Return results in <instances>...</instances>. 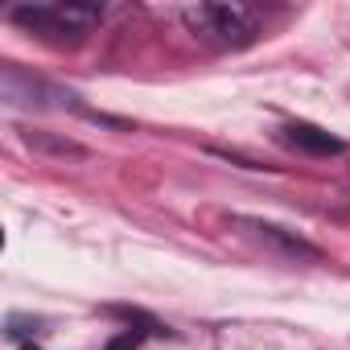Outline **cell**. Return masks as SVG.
I'll list each match as a JSON object with an SVG mask.
<instances>
[{"mask_svg": "<svg viewBox=\"0 0 350 350\" xmlns=\"http://www.w3.org/2000/svg\"><path fill=\"white\" fill-rule=\"evenodd\" d=\"M284 140L293 144V148H305V152H313V157H334V152H342V140L338 136H329L325 128H317V124H284Z\"/></svg>", "mask_w": 350, "mask_h": 350, "instance_id": "4", "label": "cell"}, {"mask_svg": "<svg viewBox=\"0 0 350 350\" xmlns=\"http://www.w3.org/2000/svg\"><path fill=\"white\" fill-rule=\"evenodd\" d=\"M140 346V329H124V334H116L111 338V346L107 350H136Z\"/></svg>", "mask_w": 350, "mask_h": 350, "instance_id": "5", "label": "cell"}, {"mask_svg": "<svg viewBox=\"0 0 350 350\" xmlns=\"http://www.w3.org/2000/svg\"><path fill=\"white\" fill-rule=\"evenodd\" d=\"M99 5H21L13 9V21L33 29L38 38H50V42H79L95 21H99Z\"/></svg>", "mask_w": 350, "mask_h": 350, "instance_id": "1", "label": "cell"}, {"mask_svg": "<svg viewBox=\"0 0 350 350\" xmlns=\"http://www.w3.org/2000/svg\"><path fill=\"white\" fill-rule=\"evenodd\" d=\"M186 21L198 38L227 50H239L256 38V13L247 5H198V9H186Z\"/></svg>", "mask_w": 350, "mask_h": 350, "instance_id": "2", "label": "cell"}, {"mask_svg": "<svg viewBox=\"0 0 350 350\" xmlns=\"http://www.w3.org/2000/svg\"><path fill=\"white\" fill-rule=\"evenodd\" d=\"M235 227L239 231H247L252 239H260V243H268L272 252H280V256H288V260H321V252L313 247V243H305L301 235H293V231H284V227H272V223H260V219H235Z\"/></svg>", "mask_w": 350, "mask_h": 350, "instance_id": "3", "label": "cell"}]
</instances>
